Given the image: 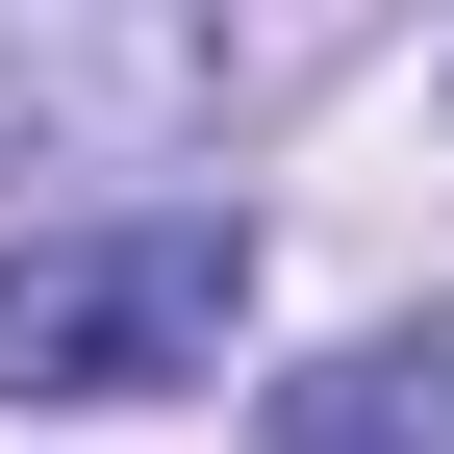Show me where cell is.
I'll list each match as a JSON object with an SVG mask.
<instances>
[{"mask_svg":"<svg viewBox=\"0 0 454 454\" xmlns=\"http://www.w3.org/2000/svg\"><path fill=\"white\" fill-rule=\"evenodd\" d=\"M253 328V227L227 202H76L0 253V404H177Z\"/></svg>","mask_w":454,"mask_h":454,"instance_id":"1","label":"cell"},{"mask_svg":"<svg viewBox=\"0 0 454 454\" xmlns=\"http://www.w3.org/2000/svg\"><path fill=\"white\" fill-rule=\"evenodd\" d=\"M227 127L202 0H0V177H152Z\"/></svg>","mask_w":454,"mask_h":454,"instance_id":"2","label":"cell"},{"mask_svg":"<svg viewBox=\"0 0 454 454\" xmlns=\"http://www.w3.org/2000/svg\"><path fill=\"white\" fill-rule=\"evenodd\" d=\"M429 429H454V354L429 328H379V354H328L303 404H278V454H429Z\"/></svg>","mask_w":454,"mask_h":454,"instance_id":"3","label":"cell"}]
</instances>
